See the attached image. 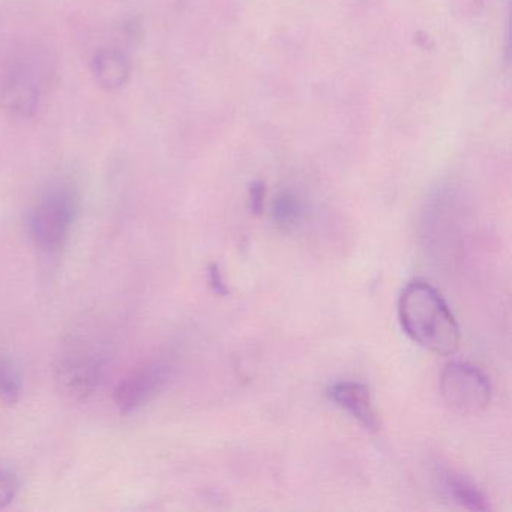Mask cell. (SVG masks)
<instances>
[{
    "mask_svg": "<svg viewBox=\"0 0 512 512\" xmlns=\"http://www.w3.org/2000/svg\"><path fill=\"white\" fill-rule=\"evenodd\" d=\"M398 320L404 334L439 356H451L461 343L460 328L454 314L436 287L427 281L407 284L398 298Z\"/></svg>",
    "mask_w": 512,
    "mask_h": 512,
    "instance_id": "7a4b0ae2",
    "label": "cell"
},
{
    "mask_svg": "<svg viewBox=\"0 0 512 512\" xmlns=\"http://www.w3.org/2000/svg\"><path fill=\"white\" fill-rule=\"evenodd\" d=\"M442 484L448 496L463 508L470 511H487L490 508L487 497L469 479L455 473H446L443 475Z\"/></svg>",
    "mask_w": 512,
    "mask_h": 512,
    "instance_id": "9c48e42d",
    "label": "cell"
},
{
    "mask_svg": "<svg viewBox=\"0 0 512 512\" xmlns=\"http://www.w3.org/2000/svg\"><path fill=\"white\" fill-rule=\"evenodd\" d=\"M208 283L215 295H229V287H227L226 280H224L223 277V272H221L220 266H218L217 263H212V265H209Z\"/></svg>",
    "mask_w": 512,
    "mask_h": 512,
    "instance_id": "5bb4252c",
    "label": "cell"
},
{
    "mask_svg": "<svg viewBox=\"0 0 512 512\" xmlns=\"http://www.w3.org/2000/svg\"><path fill=\"white\" fill-rule=\"evenodd\" d=\"M23 377L8 356L0 355V401L16 404L22 397Z\"/></svg>",
    "mask_w": 512,
    "mask_h": 512,
    "instance_id": "8fae6325",
    "label": "cell"
},
{
    "mask_svg": "<svg viewBox=\"0 0 512 512\" xmlns=\"http://www.w3.org/2000/svg\"><path fill=\"white\" fill-rule=\"evenodd\" d=\"M329 398L370 431L379 428L376 409L367 386L358 382H337L329 386Z\"/></svg>",
    "mask_w": 512,
    "mask_h": 512,
    "instance_id": "52a82bcc",
    "label": "cell"
},
{
    "mask_svg": "<svg viewBox=\"0 0 512 512\" xmlns=\"http://www.w3.org/2000/svg\"><path fill=\"white\" fill-rule=\"evenodd\" d=\"M304 217V205L289 191L278 194L272 203V218L281 227H295Z\"/></svg>",
    "mask_w": 512,
    "mask_h": 512,
    "instance_id": "30bf717a",
    "label": "cell"
},
{
    "mask_svg": "<svg viewBox=\"0 0 512 512\" xmlns=\"http://www.w3.org/2000/svg\"><path fill=\"white\" fill-rule=\"evenodd\" d=\"M80 212L76 185L58 181L50 185L29 212L28 229L35 247L56 253L67 244Z\"/></svg>",
    "mask_w": 512,
    "mask_h": 512,
    "instance_id": "277c9868",
    "label": "cell"
},
{
    "mask_svg": "<svg viewBox=\"0 0 512 512\" xmlns=\"http://www.w3.org/2000/svg\"><path fill=\"white\" fill-rule=\"evenodd\" d=\"M20 490L19 479L8 470L0 469V508L10 505Z\"/></svg>",
    "mask_w": 512,
    "mask_h": 512,
    "instance_id": "7c38bea8",
    "label": "cell"
},
{
    "mask_svg": "<svg viewBox=\"0 0 512 512\" xmlns=\"http://www.w3.org/2000/svg\"><path fill=\"white\" fill-rule=\"evenodd\" d=\"M170 367L166 362L155 361L131 371L113 392L119 412L128 415L152 400L166 386Z\"/></svg>",
    "mask_w": 512,
    "mask_h": 512,
    "instance_id": "8992f818",
    "label": "cell"
},
{
    "mask_svg": "<svg viewBox=\"0 0 512 512\" xmlns=\"http://www.w3.org/2000/svg\"><path fill=\"white\" fill-rule=\"evenodd\" d=\"M104 344L91 334L68 335L55 361V379L59 391L71 401H85L100 386L106 370Z\"/></svg>",
    "mask_w": 512,
    "mask_h": 512,
    "instance_id": "3957f363",
    "label": "cell"
},
{
    "mask_svg": "<svg viewBox=\"0 0 512 512\" xmlns=\"http://www.w3.org/2000/svg\"><path fill=\"white\" fill-rule=\"evenodd\" d=\"M56 58L41 43L14 50L0 74V110L13 121L34 119L55 83Z\"/></svg>",
    "mask_w": 512,
    "mask_h": 512,
    "instance_id": "6da1fadb",
    "label": "cell"
},
{
    "mask_svg": "<svg viewBox=\"0 0 512 512\" xmlns=\"http://www.w3.org/2000/svg\"><path fill=\"white\" fill-rule=\"evenodd\" d=\"M440 394L455 412L478 415L490 406L491 385L475 365L451 362L440 376Z\"/></svg>",
    "mask_w": 512,
    "mask_h": 512,
    "instance_id": "5b68a950",
    "label": "cell"
},
{
    "mask_svg": "<svg viewBox=\"0 0 512 512\" xmlns=\"http://www.w3.org/2000/svg\"><path fill=\"white\" fill-rule=\"evenodd\" d=\"M248 199H250L248 203H250L251 212L256 215L262 214L266 200V187L262 181H256L251 184Z\"/></svg>",
    "mask_w": 512,
    "mask_h": 512,
    "instance_id": "4fadbf2b",
    "label": "cell"
},
{
    "mask_svg": "<svg viewBox=\"0 0 512 512\" xmlns=\"http://www.w3.org/2000/svg\"><path fill=\"white\" fill-rule=\"evenodd\" d=\"M91 71L101 89L118 92L130 82L131 61L124 50L118 47H103L92 56Z\"/></svg>",
    "mask_w": 512,
    "mask_h": 512,
    "instance_id": "ba28073f",
    "label": "cell"
}]
</instances>
